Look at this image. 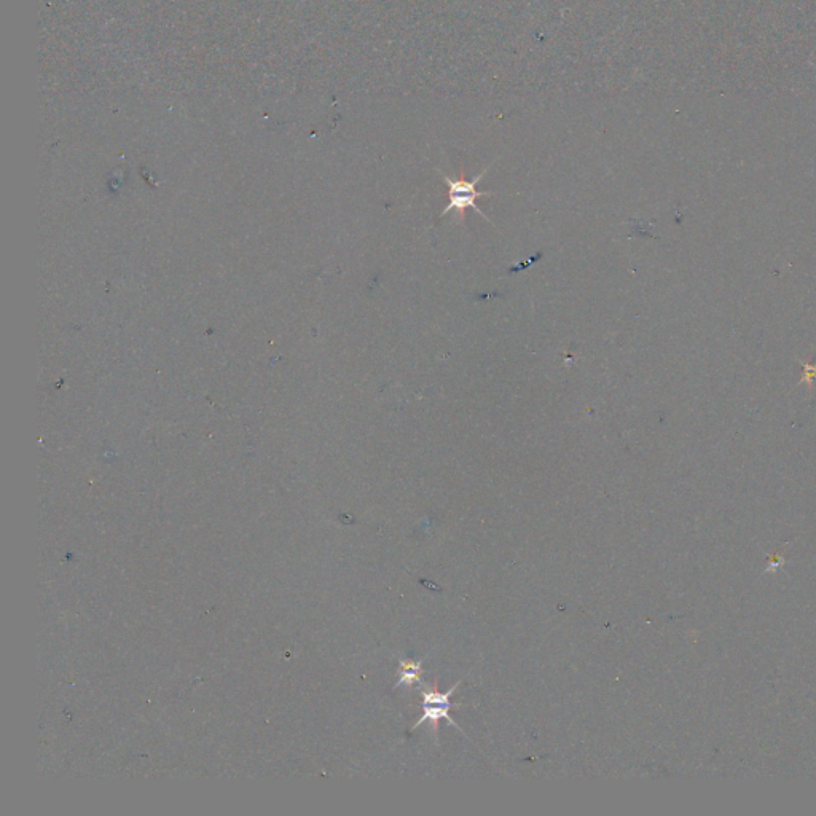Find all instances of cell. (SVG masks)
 I'll return each mask as SVG.
<instances>
[{"label":"cell","instance_id":"2","mask_svg":"<svg viewBox=\"0 0 816 816\" xmlns=\"http://www.w3.org/2000/svg\"><path fill=\"white\" fill-rule=\"evenodd\" d=\"M491 166H488L485 171L479 174V176H475L472 181H466V179H453V177L447 176V174H442L444 177L445 184L448 185V203L447 208L442 211L440 217H445L450 212L455 211L458 214L459 222H463L464 220V212L466 209H472L475 214H479L480 217L487 220V222H491L490 217L485 216V212L479 208V204H477V200L482 197H488V195H495V192H480L477 190V185L480 184L485 174H487L488 169ZM493 224V222H491Z\"/></svg>","mask_w":816,"mask_h":816},{"label":"cell","instance_id":"3","mask_svg":"<svg viewBox=\"0 0 816 816\" xmlns=\"http://www.w3.org/2000/svg\"><path fill=\"white\" fill-rule=\"evenodd\" d=\"M424 656L420 660L401 659L399 660V668H397V687L405 686L412 687L415 684H421V673H423V663L426 660Z\"/></svg>","mask_w":816,"mask_h":816},{"label":"cell","instance_id":"1","mask_svg":"<svg viewBox=\"0 0 816 816\" xmlns=\"http://www.w3.org/2000/svg\"><path fill=\"white\" fill-rule=\"evenodd\" d=\"M461 683H463V679H459L452 687H448V691L442 692L440 689H437L436 686L432 687L421 681V687H423V689H421V697H423L421 707H423V714H421V718L410 727V730L413 732V730L420 729L423 724H429V726H431V735L434 737V740H437L439 722L445 719L450 726L458 729L459 732L466 737V732L459 727L458 722H456L452 714H450L455 708H463V705L452 702V697L458 692V687L461 686Z\"/></svg>","mask_w":816,"mask_h":816}]
</instances>
